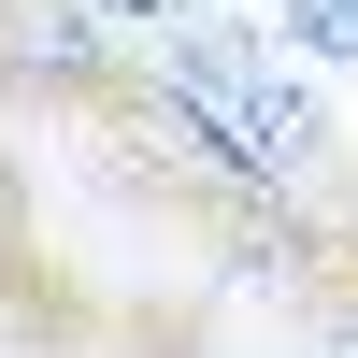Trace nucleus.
I'll list each match as a JSON object with an SVG mask.
<instances>
[{
  "mask_svg": "<svg viewBox=\"0 0 358 358\" xmlns=\"http://www.w3.org/2000/svg\"><path fill=\"white\" fill-rule=\"evenodd\" d=\"M15 57H29V72H57V86H101L115 15H101V0H29V15H15Z\"/></svg>",
  "mask_w": 358,
  "mask_h": 358,
  "instance_id": "f257e3e1",
  "label": "nucleus"
},
{
  "mask_svg": "<svg viewBox=\"0 0 358 358\" xmlns=\"http://www.w3.org/2000/svg\"><path fill=\"white\" fill-rule=\"evenodd\" d=\"M287 43L344 72V57H358V0H287Z\"/></svg>",
  "mask_w": 358,
  "mask_h": 358,
  "instance_id": "f03ea898",
  "label": "nucleus"
},
{
  "mask_svg": "<svg viewBox=\"0 0 358 358\" xmlns=\"http://www.w3.org/2000/svg\"><path fill=\"white\" fill-rule=\"evenodd\" d=\"M101 15H115V29H187L201 0H101Z\"/></svg>",
  "mask_w": 358,
  "mask_h": 358,
  "instance_id": "7ed1b4c3",
  "label": "nucleus"
},
{
  "mask_svg": "<svg viewBox=\"0 0 358 358\" xmlns=\"http://www.w3.org/2000/svg\"><path fill=\"white\" fill-rule=\"evenodd\" d=\"M330 358H358V315H344V330H330Z\"/></svg>",
  "mask_w": 358,
  "mask_h": 358,
  "instance_id": "20e7f679",
  "label": "nucleus"
}]
</instances>
